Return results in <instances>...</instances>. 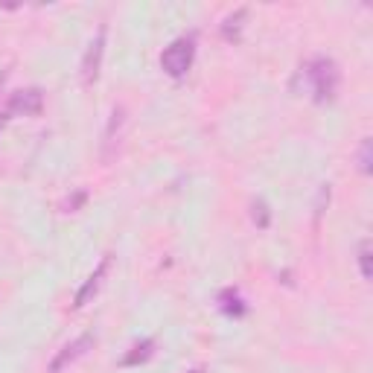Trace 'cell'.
I'll list each match as a JSON object with an SVG mask.
<instances>
[{
  "label": "cell",
  "instance_id": "cell-14",
  "mask_svg": "<svg viewBox=\"0 0 373 373\" xmlns=\"http://www.w3.org/2000/svg\"><path fill=\"white\" fill-rule=\"evenodd\" d=\"M85 199H87V192H85V190H79V192L73 195V199H67V202H64V210H67V213H73L76 207H82V202H85Z\"/></svg>",
  "mask_w": 373,
  "mask_h": 373
},
{
  "label": "cell",
  "instance_id": "cell-13",
  "mask_svg": "<svg viewBox=\"0 0 373 373\" xmlns=\"http://www.w3.org/2000/svg\"><path fill=\"white\" fill-rule=\"evenodd\" d=\"M370 239H362L359 242V272H362V277L365 280H370L373 277V269H370Z\"/></svg>",
  "mask_w": 373,
  "mask_h": 373
},
{
  "label": "cell",
  "instance_id": "cell-15",
  "mask_svg": "<svg viewBox=\"0 0 373 373\" xmlns=\"http://www.w3.org/2000/svg\"><path fill=\"white\" fill-rule=\"evenodd\" d=\"M190 373H204V367H195V370H190Z\"/></svg>",
  "mask_w": 373,
  "mask_h": 373
},
{
  "label": "cell",
  "instance_id": "cell-7",
  "mask_svg": "<svg viewBox=\"0 0 373 373\" xmlns=\"http://www.w3.org/2000/svg\"><path fill=\"white\" fill-rule=\"evenodd\" d=\"M155 356V339H143V342H137L126 356L120 359V367H137V365H143Z\"/></svg>",
  "mask_w": 373,
  "mask_h": 373
},
{
  "label": "cell",
  "instance_id": "cell-1",
  "mask_svg": "<svg viewBox=\"0 0 373 373\" xmlns=\"http://www.w3.org/2000/svg\"><path fill=\"white\" fill-rule=\"evenodd\" d=\"M304 76L309 82V91L315 102H332L335 94H339V85H342V70L332 59L321 56V59H312L304 67Z\"/></svg>",
  "mask_w": 373,
  "mask_h": 373
},
{
  "label": "cell",
  "instance_id": "cell-11",
  "mask_svg": "<svg viewBox=\"0 0 373 373\" xmlns=\"http://www.w3.org/2000/svg\"><path fill=\"white\" fill-rule=\"evenodd\" d=\"M251 219H254V225L260 230H265V227L272 225V210H269V204H265L262 199H254L251 202Z\"/></svg>",
  "mask_w": 373,
  "mask_h": 373
},
{
  "label": "cell",
  "instance_id": "cell-6",
  "mask_svg": "<svg viewBox=\"0 0 373 373\" xmlns=\"http://www.w3.org/2000/svg\"><path fill=\"white\" fill-rule=\"evenodd\" d=\"M108 269H111V254H105V257L99 260V265L94 269V274L87 277V280L82 283V289L76 292V297H73V309L87 307V304H91V300L97 297V292L102 289V280L108 277Z\"/></svg>",
  "mask_w": 373,
  "mask_h": 373
},
{
  "label": "cell",
  "instance_id": "cell-17",
  "mask_svg": "<svg viewBox=\"0 0 373 373\" xmlns=\"http://www.w3.org/2000/svg\"><path fill=\"white\" fill-rule=\"evenodd\" d=\"M0 122H3V117H0Z\"/></svg>",
  "mask_w": 373,
  "mask_h": 373
},
{
  "label": "cell",
  "instance_id": "cell-9",
  "mask_svg": "<svg viewBox=\"0 0 373 373\" xmlns=\"http://www.w3.org/2000/svg\"><path fill=\"white\" fill-rule=\"evenodd\" d=\"M122 120H126V111H122V108H114L111 111V120H108V129H105V140H102V143H105V161H108V157L114 155V143H117V134H120V129H122Z\"/></svg>",
  "mask_w": 373,
  "mask_h": 373
},
{
  "label": "cell",
  "instance_id": "cell-4",
  "mask_svg": "<svg viewBox=\"0 0 373 373\" xmlns=\"http://www.w3.org/2000/svg\"><path fill=\"white\" fill-rule=\"evenodd\" d=\"M94 344H97V339L91 332H85V335H79V339H73L70 344H64L56 356H52V362H50V367H47V373H64L73 362H79L82 356H87V350H94Z\"/></svg>",
  "mask_w": 373,
  "mask_h": 373
},
{
  "label": "cell",
  "instance_id": "cell-8",
  "mask_svg": "<svg viewBox=\"0 0 373 373\" xmlns=\"http://www.w3.org/2000/svg\"><path fill=\"white\" fill-rule=\"evenodd\" d=\"M219 309H222L225 315H234V318H242V315L248 312L245 300H242V295H239L237 289H225V292L219 295Z\"/></svg>",
  "mask_w": 373,
  "mask_h": 373
},
{
  "label": "cell",
  "instance_id": "cell-2",
  "mask_svg": "<svg viewBox=\"0 0 373 373\" xmlns=\"http://www.w3.org/2000/svg\"><path fill=\"white\" fill-rule=\"evenodd\" d=\"M192 59H195V44H192V38H175L164 50L161 67H164L167 76L181 79V76H187V70L192 67Z\"/></svg>",
  "mask_w": 373,
  "mask_h": 373
},
{
  "label": "cell",
  "instance_id": "cell-16",
  "mask_svg": "<svg viewBox=\"0 0 373 373\" xmlns=\"http://www.w3.org/2000/svg\"><path fill=\"white\" fill-rule=\"evenodd\" d=\"M3 79H6V73H0V82H3Z\"/></svg>",
  "mask_w": 373,
  "mask_h": 373
},
{
  "label": "cell",
  "instance_id": "cell-5",
  "mask_svg": "<svg viewBox=\"0 0 373 373\" xmlns=\"http://www.w3.org/2000/svg\"><path fill=\"white\" fill-rule=\"evenodd\" d=\"M41 111H44V94L38 91V87L17 91L6 102V114H12V117H38Z\"/></svg>",
  "mask_w": 373,
  "mask_h": 373
},
{
  "label": "cell",
  "instance_id": "cell-12",
  "mask_svg": "<svg viewBox=\"0 0 373 373\" xmlns=\"http://www.w3.org/2000/svg\"><path fill=\"white\" fill-rule=\"evenodd\" d=\"M359 172L362 175H370L373 172V140L365 137L362 146H359Z\"/></svg>",
  "mask_w": 373,
  "mask_h": 373
},
{
  "label": "cell",
  "instance_id": "cell-10",
  "mask_svg": "<svg viewBox=\"0 0 373 373\" xmlns=\"http://www.w3.org/2000/svg\"><path fill=\"white\" fill-rule=\"evenodd\" d=\"M245 17H248V9H237V12H230V15L225 17V24H222V35H225L227 41H239V32H242Z\"/></svg>",
  "mask_w": 373,
  "mask_h": 373
},
{
  "label": "cell",
  "instance_id": "cell-3",
  "mask_svg": "<svg viewBox=\"0 0 373 373\" xmlns=\"http://www.w3.org/2000/svg\"><path fill=\"white\" fill-rule=\"evenodd\" d=\"M105 38H108V29L99 27L97 38L87 44L85 56H82V67H79V76H82V85L91 87L97 79H99V70H102V56H105Z\"/></svg>",
  "mask_w": 373,
  "mask_h": 373
}]
</instances>
